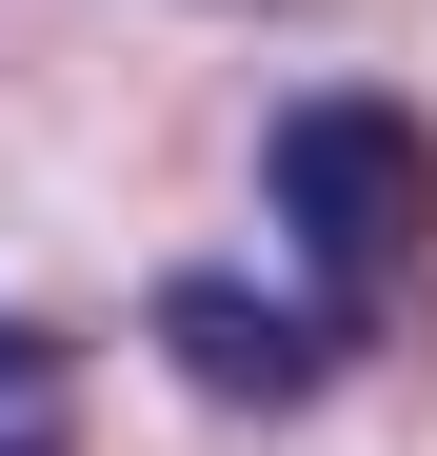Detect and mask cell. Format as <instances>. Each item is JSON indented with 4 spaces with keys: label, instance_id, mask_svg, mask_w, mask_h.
<instances>
[{
    "label": "cell",
    "instance_id": "obj_1",
    "mask_svg": "<svg viewBox=\"0 0 437 456\" xmlns=\"http://www.w3.org/2000/svg\"><path fill=\"white\" fill-rule=\"evenodd\" d=\"M259 199H278V239H299L318 318L358 338V318H378V297L437 258V119H417V100H358V80H318V100H278V139H259Z\"/></svg>",
    "mask_w": 437,
    "mask_h": 456
},
{
    "label": "cell",
    "instance_id": "obj_2",
    "mask_svg": "<svg viewBox=\"0 0 437 456\" xmlns=\"http://www.w3.org/2000/svg\"><path fill=\"white\" fill-rule=\"evenodd\" d=\"M160 357L199 377V397H239V417H299L358 338L318 318V297H259V278H160Z\"/></svg>",
    "mask_w": 437,
    "mask_h": 456
},
{
    "label": "cell",
    "instance_id": "obj_3",
    "mask_svg": "<svg viewBox=\"0 0 437 456\" xmlns=\"http://www.w3.org/2000/svg\"><path fill=\"white\" fill-rule=\"evenodd\" d=\"M40 397H60V338H40V318H0V417L40 436Z\"/></svg>",
    "mask_w": 437,
    "mask_h": 456
}]
</instances>
